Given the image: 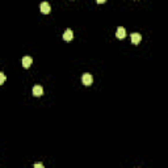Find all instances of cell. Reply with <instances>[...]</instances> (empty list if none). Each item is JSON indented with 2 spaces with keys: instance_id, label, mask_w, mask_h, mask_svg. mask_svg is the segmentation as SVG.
Instances as JSON below:
<instances>
[{
  "instance_id": "1",
  "label": "cell",
  "mask_w": 168,
  "mask_h": 168,
  "mask_svg": "<svg viewBox=\"0 0 168 168\" xmlns=\"http://www.w3.org/2000/svg\"><path fill=\"white\" fill-rule=\"evenodd\" d=\"M92 82H93V77H92L91 74H84L82 76V83L84 84V86H87V87L91 86Z\"/></svg>"
},
{
  "instance_id": "2",
  "label": "cell",
  "mask_w": 168,
  "mask_h": 168,
  "mask_svg": "<svg viewBox=\"0 0 168 168\" xmlns=\"http://www.w3.org/2000/svg\"><path fill=\"white\" fill-rule=\"evenodd\" d=\"M116 37L118 38V40H123V38L126 37V30H125V28H122V26H118V28H117V32H116Z\"/></svg>"
},
{
  "instance_id": "3",
  "label": "cell",
  "mask_w": 168,
  "mask_h": 168,
  "mask_svg": "<svg viewBox=\"0 0 168 168\" xmlns=\"http://www.w3.org/2000/svg\"><path fill=\"white\" fill-rule=\"evenodd\" d=\"M40 9H41V12H42L43 14H47V13H50V4L47 3V1H43V3H41V5H40Z\"/></svg>"
},
{
  "instance_id": "4",
  "label": "cell",
  "mask_w": 168,
  "mask_h": 168,
  "mask_svg": "<svg viewBox=\"0 0 168 168\" xmlns=\"http://www.w3.org/2000/svg\"><path fill=\"white\" fill-rule=\"evenodd\" d=\"M72 38H74V32H72L71 29H67V30L63 33V40L67 41V42H70Z\"/></svg>"
},
{
  "instance_id": "5",
  "label": "cell",
  "mask_w": 168,
  "mask_h": 168,
  "mask_svg": "<svg viewBox=\"0 0 168 168\" xmlns=\"http://www.w3.org/2000/svg\"><path fill=\"white\" fill-rule=\"evenodd\" d=\"M33 95H34L36 97H40L43 95V88L41 86H34L33 87Z\"/></svg>"
},
{
  "instance_id": "6",
  "label": "cell",
  "mask_w": 168,
  "mask_h": 168,
  "mask_svg": "<svg viewBox=\"0 0 168 168\" xmlns=\"http://www.w3.org/2000/svg\"><path fill=\"white\" fill-rule=\"evenodd\" d=\"M141 40H142V36H141L139 33H133V34H131V42H133L134 45H138V43L141 42Z\"/></svg>"
},
{
  "instance_id": "7",
  "label": "cell",
  "mask_w": 168,
  "mask_h": 168,
  "mask_svg": "<svg viewBox=\"0 0 168 168\" xmlns=\"http://www.w3.org/2000/svg\"><path fill=\"white\" fill-rule=\"evenodd\" d=\"M32 63H33V59H32L30 57H24L23 58V66L25 67V69H29L32 66Z\"/></svg>"
},
{
  "instance_id": "8",
  "label": "cell",
  "mask_w": 168,
  "mask_h": 168,
  "mask_svg": "<svg viewBox=\"0 0 168 168\" xmlns=\"http://www.w3.org/2000/svg\"><path fill=\"white\" fill-rule=\"evenodd\" d=\"M4 82H5V75L3 72H0V84H3Z\"/></svg>"
},
{
  "instance_id": "9",
  "label": "cell",
  "mask_w": 168,
  "mask_h": 168,
  "mask_svg": "<svg viewBox=\"0 0 168 168\" xmlns=\"http://www.w3.org/2000/svg\"><path fill=\"white\" fill-rule=\"evenodd\" d=\"M36 168H43V164H41V163H37V164H34Z\"/></svg>"
},
{
  "instance_id": "10",
  "label": "cell",
  "mask_w": 168,
  "mask_h": 168,
  "mask_svg": "<svg viewBox=\"0 0 168 168\" xmlns=\"http://www.w3.org/2000/svg\"><path fill=\"white\" fill-rule=\"evenodd\" d=\"M97 3L99 4H104V3H106V0H96Z\"/></svg>"
}]
</instances>
